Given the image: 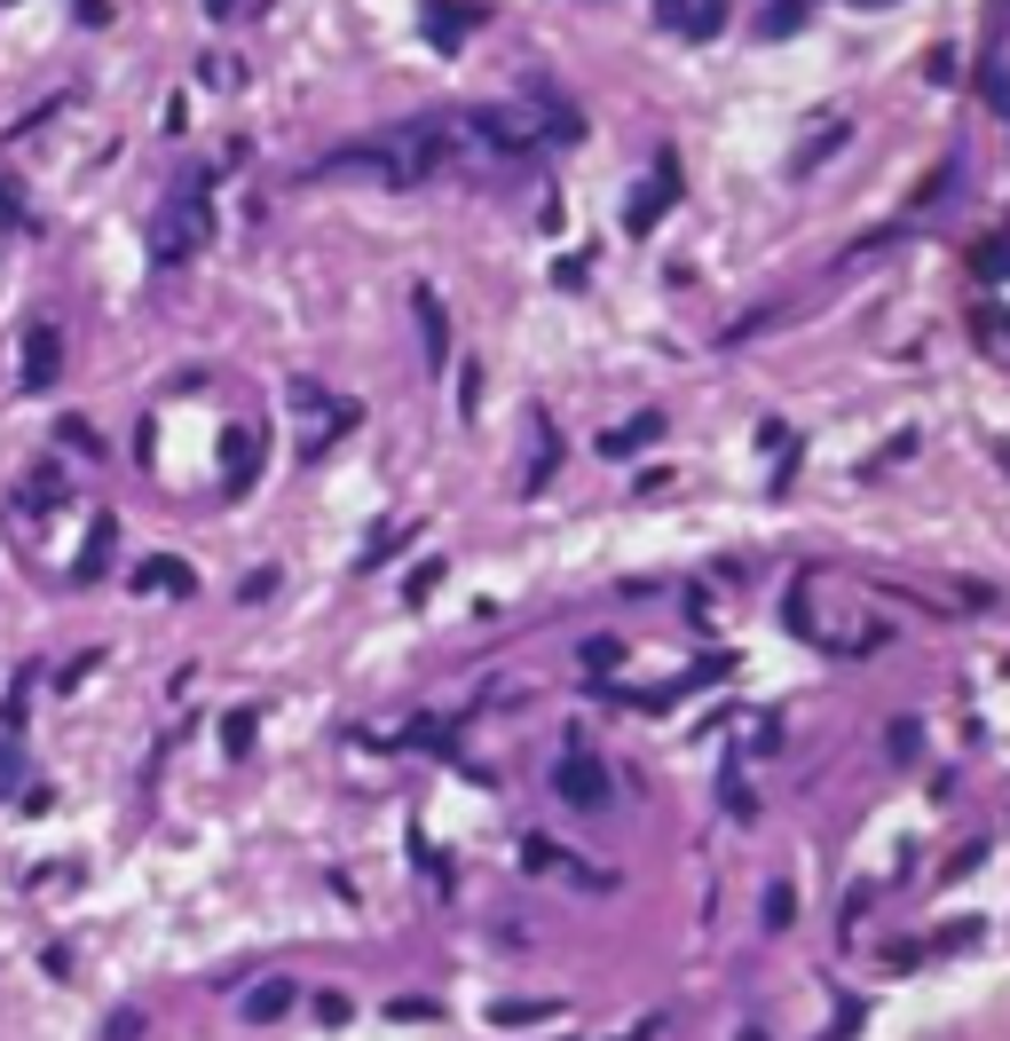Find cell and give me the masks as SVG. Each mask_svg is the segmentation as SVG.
<instances>
[{"label": "cell", "instance_id": "cb8c5ba5", "mask_svg": "<svg viewBox=\"0 0 1010 1041\" xmlns=\"http://www.w3.org/2000/svg\"><path fill=\"white\" fill-rule=\"evenodd\" d=\"M948 190H955V158H939V166H931V174L916 182V197H907V206H916V214H924V206H931V197H948Z\"/></svg>", "mask_w": 1010, "mask_h": 1041}, {"label": "cell", "instance_id": "d6a6232c", "mask_svg": "<svg viewBox=\"0 0 1010 1041\" xmlns=\"http://www.w3.org/2000/svg\"><path fill=\"white\" fill-rule=\"evenodd\" d=\"M719 789H726V813H734V821H750V813H758V804H750V789H743V774H734V765H726V782H719Z\"/></svg>", "mask_w": 1010, "mask_h": 1041}, {"label": "cell", "instance_id": "484cf974", "mask_svg": "<svg viewBox=\"0 0 1010 1041\" xmlns=\"http://www.w3.org/2000/svg\"><path fill=\"white\" fill-rule=\"evenodd\" d=\"M221 750H229V758L253 750V711H229V718H221Z\"/></svg>", "mask_w": 1010, "mask_h": 1041}, {"label": "cell", "instance_id": "7402d4cb", "mask_svg": "<svg viewBox=\"0 0 1010 1041\" xmlns=\"http://www.w3.org/2000/svg\"><path fill=\"white\" fill-rule=\"evenodd\" d=\"M56 443H63V450H80V458H104V434H95L87 419H72V411L56 419Z\"/></svg>", "mask_w": 1010, "mask_h": 1041}, {"label": "cell", "instance_id": "5b68a950", "mask_svg": "<svg viewBox=\"0 0 1010 1041\" xmlns=\"http://www.w3.org/2000/svg\"><path fill=\"white\" fill-rule=\"evenodd\" d=\"M521 868H529V876H561V884H585V892H609V884H616L609 868H585L577 852H561L553 836H521Z\"/></svg>", "mask_w": 1010, "mask_h": 1041}, {"label": "cell", "instance_id": "7a4b0ae2", "mask_svg": "<svg viewBox=\"0 0 1010 1041\" xmlns=\"http://www.w3.org/2000/svg\"><path fill=\"white\" fill-rule=\"evenodd\" d=\"M206 166H197V174H182L175 182V197H166V214H158V229H151V261L158 268H182L197 245L214 238V206H206Z\"/></svg>", "mask_w": 1010, "mask_h": 1041}, {"label": "cell", "instance_id": "4fadbf2b", "mask_svg": "<svg viewBox=\"0 0 1010 1041\" xmlns=\"http://www.w3.org/2000/svg\"><path fill=\"white\" fill-rule=\"evenodd\" d=\"M63 489H72V482H63V465H56V458H40V465H32V474H24V489H16V506H32V513H48V506H63Z\"/></svg>", "mask_w": 1010, "mask_h": 1041}, {"label": "cell", "instance_id": "1f68e13d", "mask_svg": "<svg viewBox=\"0 0 1010 1041\" xmlns=\"http://www.w3.org/2000/svg\"><path fill=\"white\" fill-rule=\"evenodd\" d=\"M474 411H482V372L466 363V372H458V419H474Z\"/></svg>", "mask_w": 1010, "mask_h": 1041}, {"label": "cell", "instance_id": "6da1fadb", "mask_svg": "<svg viewBox=\"0 0 1010 1041\" xmlns=\"http://www.w3.org/2000/svg\"><path fill=\"white\" fill-rule=\"evenodd\" d=\"M458 134H466V158H497V166H529L545 150L529 104H474V111H458Z\"/></svg>", "mask_w": 1010, "mask_h": 1041}, {"label": "cell", "instance_id": "ffe728a7", "mask_svg": "<svg viewBox=\"0 0 1010 1041\" xmlns=\"http://www.w3.org/2000/svg\"><path fill=\"white\" fill-rule=\"evenodd\" d=\"M561 1002H490V1026H553Z\"/></svg>", "mask_w": 1010, "mask_h": 1041}, {"label": "cell", "instance_id": "ba28073f", "mask_svg": "<svg viewBox=\"0 0 1010 1041\" xmlns=\"http://www.w3.org/2000/svg\"><path fill=\"white\" fill-rule=\"evenodd\" d=\"M411 316H419V340H426V372H443L450 363V316L434 300V285H411Z\"/></svg>", "mask_w": 1010, "mask_h": 1041}, {"label": "cell", "instance_id": "9c48e42d", "mask_svg": "<svg viewBox=\"0 0 1010 1041\" xmlns=\"http://www.w3.org/2000/svg\"><path fill=\"white\" fill-rule=\"evenodd\" d=\"M253 474H261V426H229L221 434V482H229V497L253 489Z\"/></svg>", "mask_w": 1010, "mask_h": 1041}, {"label": "cell", "instance_id": "603a6c76", "mask_svg": "<svg viewBox=\"0 0 1010 1041\" xmlns=\"http://www.w3.org/2000/svg\"><path fill=\"white\" fill-rule=\"evenodd\" d=\"M797 24H805V0H773V9L758 16V40H790Z\"/></svg>", "mask_w": 1010, "mask_h": 1041}, {"label": "cell", "instance_id": "e0dca14e", "mask_svg": "<svg viewBox=\"0 0 1010 1041\" xmlns=\"http://www.w3.org/2000/svg\"><path fill=\"white\" fill-rule=\"evenodd\" d=\"M111 553H119V521L104 513V521L87 529V553H80V584H95V577H104V568H111Z\"/></svg>", "mask_w": 1010, "mask_h": 1041}, {"label": "cell", "instance_id": "836d02e7", "mask_svg": "<svg viewBox=\"0 0 1010 1041\" xmlns=\"http://www.w3.org/2000/svg\"><path fill=\"white\" fill-rule=\"evenodd\" d=\"M434 584H443V560H419V568H411V584H402V600H426Z\"/></svg>", "mask_w": 1010, "mask_h": 1041}, {"label": "cell", "instance_id": "83f0119b", "mask_svg": "<svg viewBox=\"0 0 1010 1041\" xmlns=\"http://www.w3.org/2000/svg\"><path fill=\"white\" fill-rule=\"evenodd\" d=\"M845 143H853V119H837V126L821 134V143H814V150H805V158H797V174H805V166H821L829 150H845Z\"/></svg>", "mask_w": 1010, "mask_h": 1041}, {"label": "cell", "instance_id": "277c9868", "mask_svg": "<svg viewBox=\"0 0 1010 1041\" xmlns=\"http://www.w3.org/2000/svg\"><path fill=\"white\" fill-rule=\"evenodd\" d=\"M680 150H656V166H648V182H639L632 197H624V229H632V238H648V229L671 214V206H680Z\"/></svg>", "mask_w": 1010, "mask_h": 1041}, {"label": "cell", "instance_id": "d4e9b609", "mask_svg": "<svg viewBox=\"0 0 1010 1041\" xmlns=\"http://www.w3.org/2000/svg\"><path fill=\"white\" fill-rule=\"evenodd\" d=\"M0 229H40V221H32V206H24V190H16L9 174H0Z\"/></svg>", "mask_w": 1010, "mask_h": 1041}, {"label": "cell", "instance_id": "e575fe53", "mask_svg": "<svg viewBox=\"0 0 1010 1041\" xmlns=\"http://www.w3.org/2000/svg\"><path fill=\"white\" fill-rule=\"evenodd\" d=\"M268 592H277V568H253V577L238 584V600H245V608H253V600H268Z\"/></svg>", "mask_w": 1010, "mask_h": 1041}, {"label": "cell", "instance_id": "7c38bea8", "mask_svg": "<svg viewBox=\"0 0 1010 1041\" xmlns=\"http://www.w3.org/2000/svg\"><path fill=\"white\" fill-rule=\"evenodd\" d=\"M521 104H529V119H537L545 143H577V134H585V111L561 104V95H521Z\"/></svg>", "mask_w": 1010, "mask_h": 1041}, {"label": "cell", "instance_id": "4316f807", "mask_svg": "<svg viewBox=\"0 0 1010 1041\" xmlns=\"http://www.w3.org/2000/svg\"><path fill=\"white\" fill-rule=\"evenodd\" d=\"M656 24L671 32V40H687V24H695V0H656Z\"/></svg>", "mask_w": 1010, "mask_h": 1041}, {"label": "cell", "instance_id": "f1b7e54d", "mask_svg": "<svg viewBox=\"0 0 1010 1041\" xmlns=\"http://www.w3.org/2000/svg\"><path fill=\"white\" fill-rule=\"evenodd\" d=\"M24 789V758H16V734H0V797Z\"/></svg>", "mask_w": 1010, "mask_h": 1041}, {"label": "cell", "instance_id": "f35d334b", "mask_svg": "<svg viewBox=\"0 0 1010 1041\" xmlns=\"http://www.w3.org/2000/svg\"><path fill=\"white\" fill-rule=\"evenodd\" d=\"M924 947H916V939H892V947H885V970H907V963H916Z\"/></svg>", "mask_w": 1010, "mask_h": 1041}, {"label": "cell", "instance_id": "9a60e30c", "mask_svg": "<svg viewBox=\"0 0 1010 1041\" xmlns=\"http://www.w3.org/2000/svg\"><path fill=\"white\" fill-rule=\"evenodd\" d=\"M292 1002H300V986H292V979H261V986L245 994V1018H253V1026H277V1018L292 1010Z\"/></svg>", "mask_w": 1010, "mask_h": 1041}, {"label": "cell", "instance_id": "74e56055", "mask_svg": "<svg viewBox=\"0 0 1010 1041\" xmlns=\"http://www.w3.org/2000/svg\"><path fill=\"white\" fill-rule=\"evenodd\" d=\"M316 1018L324 1026H348V994H316Z\"/></svg>", "mask_w": 1010, "mask_h": 1041}, {"label": "cell", "instance_id": "ac0fdd59", "mask_svg": "<svg viewBox=\"0 0 1010 1041\" xmlns=\"http://www.w3.org/2000/svg\"><path fill=\"white\" fill-rule=\"evenodd\" d=\"M885 758H892V765H916V758H924V718H892V726H885Z\"/></svg>", "mask_w": 1010, "mask_h": 1041}, {"label": "cell", "instance_id": "52a82bcc", "mask_svg": "<svg viewBox=\"0 0 1010 1041\" xmlns=\"http://www.w3.org/2000/svg\"><path fill=\"white\" fill-rule=\"evenodd\" d=\"M482 16H490L482 0H426V40L450 56V48H466V32H474Z\"/></svg>", "mask_w": 1010, "mask_h": 1041}, {"label": "cell", "instance_id": "30bf717a", "mask_svg": "<svg viewBox=\"0 0 1010 1041\" xmlns=\"http://www.w3.org/2000/svg\"><path fill=\"white\" fill-rule=\"evenodd\" d=\"M561 474V426H553V411H529V474H521V489H545Z\"/></svg>", "mask_w": 1010, "mask_h": 1041}, {"label": "cell", "instance_id": "d6986e66", "mask_svg": "<svg viewBox=\"0 0 1010 1041\" xmlns=\"http://www.w3.org/2000/svg\"><path fill=\"white\" fill-rule=\"evenodd\" d=\"M616 663H624L616 640H600V631H592V640H577V670H585V679H616Z\"/></svg>", "mask_w": 1010, "mask_h": 1041}, {"label": "cell", "instance_id": "4dcf8cb0", "mask_svg": "<svg viewBox=\"0 0 1010 1041\" xmlns=\"http://www.w3.org/2000/svg\"><path fill=\"white\" fill-rule=\"evenodd\" d=\"M979 95H987V111H1010V80H1002L995 56H987V72H979Z\"/></svg>", "mask_w": 1010, "mask_h": 1041}, {"label": "cell", "instance_id": "8992f818", "mask_svg": "<svg viewBox=\"0 0 1010 1041\" xmlns=\"http://www.w3.org/2000/svg\"><path fill=\"white\" fill-rule=\"evenodd\" d=\"M134 592H143V600H197V568L190 560H175V553H151V560H134V577H127Z\"/></svg>", "mask_w": 1010, "mask_h": 1041}, {"label": "cell", "instance_id": "44dd1931", "mask_svg": "<svg viewBox=\"0 0 1010 1041\" xmlns=\"http://www.w3.org/2000/svg\"><path fill=\"white\" fill-rule=\"evenodd\" d=\"M758 923H766V931H790V923H797V892H790V876H773V884H766V916H758Z\"/></svg>", "mask_w": 1010, "mask_h": 1041}, {"label": "cell", "instance_id": "60d3db41", "mask_svg": "<svg viewBox=\"0 0 1010 1041\" xmlns=\"http://www.w3.org/2000/svg\"><path fill=\"white\" fill-rule=\"evenodd\" d=\"M743 1041H766V1033H758V1026H750V1033H743Z\"/></svg>", "mask_w": 1010, "mask_h": 1041}, {"label": "cell", "instance_id": "f546056e", "mask_svg": "<svg viewBox=\"0 0 1010 1041\" xmlns=\"http://www.w3.org/2000/svg\"><path fill=\"white\" fill-rule=\"evenodd\" d=\"M719 24H726V0H695V24H687V40H711Z\"/></svg>", "mask_w": 1010, "mask_h": 1041}, {"label": "cell", "instance_id": "3957f363", "mask_svg": "<svg viewBox=\"0 0 1010 1041\" xmlns=\"http://www.w3.org/2000/svg\"><path fill=\"white\" fill-rule=\"evenodd\" d=\"M553 797L577 804V813H609V804H616V774L585 750V734H568V750L553 758Z\"/></svg>", "mask_w": 1010, "mask_h": 1041}, {"label": "cell", "instance_id": "8d00e7d4", "mask_svg": "<svg viewBox=\"0 0 1010 1041\" xmlns=\"http://www.w3.org/2000/svg\"><path fill=\"white\" fill-rule=\"evenodd\" d=\"M924 80H955V48H931L924 56Z\"/></svg>", "mask_w": 1010, "mask_h": 1041}, {"label": "cell", "instance_id": "8fae6325", "mask_svg": "<svg viewBox=\"0 0 1010 1041\" xmlns=\"http://www.w3.org/2000/svg\"><path fill=\"white\" fill-rule=\"evenodd\" d=\"M63 372V331L56 324H32L24 331V387H48Z\"/></svg>", "mask_w": 1010, "mask_h": 1041}, {"label": "cell", "instance_id": "d590c367", "mask_svg": "<svg viewBox=\"0 0 1010 1041\" xmlns=\"http://www.w3.org/2000/svg\"><path fill=\"white\" fill-rule=\"evenodd\" d=\"M134 1033H143V1010H119V1018L104 1026V1041H134Z\"/></svg>", "mask_w": 1010, "mask_h": 1041}, {"label": "cell", "instance_id": "ab89813d", "mask_svg": "<svg viewBox=\"0 0 1010 1041\" xmlns=\"http://www.w3.org/2000/svg\"><path fill=\"white\" fill-rule=\"evenodd\" d=\"M229 9H238V0H206V16H229Z\"/></svg>", "mask_w": 1010, "mask_h": 1041}, {"label": "cell", "instance_id": "5bb4252c", "mask_svg": "<svg viewBox=\"0 0 1010 1041\" xmlns=\"http://www.w3.org/2000/svg\"><path fill=\"white\" fill-rule=\"evenodd\" d=\"M656 434H663V411H639L632 426H609V434H600V458H632V450H648Z\"/></svg>", "mask_w": 1010, "mask_h": 1041}, {"label": "cell", "instance_id": "2e32d148", "mask_svg": "<svg viewBox=\"0 0 1010 1041\" xmlns=\"http://www.w3.org/2000/svg\"><path fill=\"white\" fill-rule=\"evenodd\" d=\"M971 277H979V285H1010V229H987V238L971 245Z\"/></svg>", "mask_w": 1010, "mask_h": 1041}]
</instances>
